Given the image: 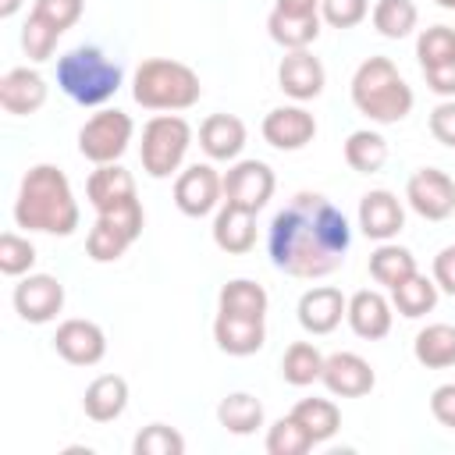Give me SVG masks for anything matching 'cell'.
<instances>
[{"label": "cell", "instance_id": "obj_13", "mask_svg": "<svg viewBox=\"0 0 455 455\" xmlns=\"http://www.w3.org/2000/svg\"><path fill=\"white\" fill-rule=\"evenodd\" d=\"M320 380L327 384L331 395H341V398H363V395L373 391L377 373H373V366H370L363 355H355V352H334V355L323 359V373H320Z\"/></svg>", "mask_w": 455, "mask_h": 455}, {"label": "cell", "instance_id": "obj_38", "mask_svg": "<svg viewBox=\"0 0 455 455\" xmlns=\"http://www.w3.org/2000/svg\"><path fill=\"white\" fill-rule=\"evenodd\" d=\"M57 39H60V28L43 21L39 14H28V21L21 25V50L28 60H50L57 50Z\"/></svg>", "mask_w": 455, "mask_h": 455}, {"label": "cell", "instance_id": "obj_39", "mask_svg": "<svg viewBox=\"0 0 455 455\" xmlns=\"http://www.w3.org/2000/svg\"><path fill=\"white\" fill-rule=\"evenodd\" d=\"M32 263H36V245L14 231H4L0 235V270L7 277H21L32 270Z\"/></svg>", "mask_w": 455, "mask_h": 455}, {"label": "cell", "instance_id": "obj_46", "mask_svg": "<svg viewBox=\"0 0 455 455\" xmlns=\"http://www.w3.org/2000/svg\"><path fill=\"white\" fill-rule=\"evenodd\" d=\"M434 281H437V288H444L448 295H455V245H444L434 256Z\"/></svg>", "mask_w": 455, "mask_h": 455}, {"label": "cell", "instance_id": "obj_41", "mask_svg": "<svg viewBox=\"0 0 455 455\" xmlns=\"http://www.w3.org/2000/svg\"><path fill=\"white\" fill-rule=\"evenodd\" d=\"M320 11L331 28H352L366 18L370 0H320Z\"/></svg>", "mask_w": 455, "mask_h": 455}, {"label": "cell", "instance_id": "obj_48", "mask_svg": "<svg viewBox=\"0 0 455 455\" xmlns=\"http://www.w3.org/2000/svg\"><path fill=\"white\" fill-rule=\"evenodd\" d=\"M21 7V0H0V18H11Z\"/></svg>", "mask_w": 455, "mask_h": 455}, {"label": "cell", "instance_id": "obj_24", "mask_svg": "<svg viewBox=\"0 0 455 455\" xmlns=\"http://www.w3.org/2000/svg\"><path fill=\"white\" fill-rule=\"evenodd\" d=\"M85 196H89V203L100 213L107 206H117L124 199H135V178L121 164H96V171L85 181Z\"/></svg>", "mask_w": 455, "mask_h": 455}, {"label": "cell", "instance_id": "obj_19", "mask_svg": "<svg viewBox=\"0 0 455 455\" xmlns=\"http://www.w3.org/2000/svg\"><path fill=\"white\" fill-rule=\"evenodd\" d=\"M46 103V82L39 71L32 68H11L4 78H0V107L7 114H36L39 107Z\"/></svg>", "mask_w": 455, "mask_h": 455}, {"label": "cell", "instance_id": "obj_44", "mask_svg": "<svg viewBox=\"0 0 455 455\" xmlns=\"http://www.w3.org/2000/svg\"><path fill=\"white\" fill-rule=\"evenodd\" d=\"M430 412H434V419H437L441 427L455 430V384L434 387V395H430Z\"/></svg>", "mask_w": 455, "mask_h": 455}, {"label": "cell", "instance_id": "obj_8", "mask_svg": "<svg viewBox=\"0 0 455 455\" xmlns=\"http://www.w3.org/2000/svg\"><path fill=\"white\" fill-rule=\"evenodd\" d=\"M405 199L423 220H444L455 213V181L437 167H419L405 185Z\"/></svg>", "mask_w": 455, "mask_h": 455}, {"label": "cell", "instance_id": "obj_21", "mask_svg": "<svg viewBox=\"0 0 455 455\" xmlns=\"http://www.w3.org/2000/svg\"><path fill=\"white\" fill-rule=\"evenodd\" d=\"M213 242H217V249L231 252V256L249 252L256 245V213L245 206L224 203L217 220H213Z\"/></svg>", "mask_w": 455, "mask_h": 455}, {"label": "cell", "instance_id": "obj_11", "mask_svg": "<svg viewBox=\"0 0 455 455\" xmlns=\"http://www.w3.org/2000/svg\"><path fill=\"white\" fill-rule=\"evenodd\" d=\"M53 348L71 366H96L103 359V352H107V334H103L100 323L82 320V316H71V320H64L57 327Z\"/></svg>", "mask_w": 455, "mask_h": 455}, {"label": "cell", "instance_id": "obj_34", "mask_svg": "<svg viewBox=\"0 0 455 455\" xmlns=\"http://www.w3.org/2000/svg\"><path fill=\"white\" fill-rule=\"evenodd\" d=\"M416 18L419 11L412 0H377L373 7V28L384 39H405L416 28Z\"/></svg>", "mask_w": 455, "mask_h": 455}, {"label": "cell", "instance_id": "obj_37", "mask_svg": "<svg viewBox=\"0 0 455 455\" xmlns=\"http://www.w3.org/2000/svg\"><path fill=\"white\" fill-rule=\"evenodd\" d=\"M416 57H419L423 68L455 60V28H448V25H430V28H423L419 39H416Z\"/></svg>", "mask_w": 455, "mask_h": 455}, {"label": "cell", "instance_id": "obj_47", "mask_svg": "<svg viewBox=\"0 0 455 455\" xmlns=\"http://www.w3.org/2000/svg\"><path fill=\"white\" fill-rule=\"evenodd\" d=\"M316 7H320V0H277L274 11L291 14V18H309V14H316Z\"/></svg>", "mask_w": 455, "mask_h": 455}, {"label": "cell", "instance_id": "obj_3", "mask_svg": "<svg viewBox=\"0 0 455 455\" xmlns=\"http://www.w3.org/2000/svg\"><path fill=\"white\" fill-rule=\"evenodd\" d=\"M352 103L370 121L395 124L412 110V89L391 57H366L352 75Z\"/></svg>", "mask_w": 455, "mask_h": 455}, {"label": "cell", "instance_id": "obj_28", "mask_svg": "<svg viewBox=\"0 0 455 455\" xmlns=\"http://www.w3.org/2000/svg\"><path fill=\"white\" fill-rule=\"evenodd\" d=\"M391 302H395V309H398L402 316L416 320V316H423V313H430V309L437 306V281H430V277H423V274L416 270V274H409L402 284L391 288Z\"/></svg>", "mask_w": 455, "mask_h": 455}, {"label": "cell", "instance_id": "obj_1", "mask_svg": "<svg viewBox=\"0 0 455 455\" xmlns=\"http://www.w3.org/2000/svg\"><path fill=\"white\" fill-rule=\"evenodd\" d=\"M352 231L345 213L320 192H299L270 220V259L291 277H323L341 267Z\"/></svg>", "mask_w": 455, "mask_h": 455}, {"label": "cell", "instance_id": "obj_12", "mask_svg": "<svg viewBox=\"0 0 455 455\" xmlns=\"http://www.w3.org/2000/svg\"><path fill=\"white\" fill-rule=\"evenodd\" d=\"M64 309V284L50 274H28L14 284V313L28 323H46Z\"/></svg>", "mask_w": 455, "mask_h": 455}, {"label": "cell", "instance_id": "obj_22", "mask_svg": "<svg viewBox=\"0 0 455 455\" xmlns=\"http://www.w3.org/2000/svg\"><path fill=\"white\" fill-rule=\"evenodd\" d=\"M345 316H348L352 331L359 338H366V341H377V338H384L391 331V302L373 288L355 291L348 299V313Z\"/></svg>", "mask_w": 455, "mask_h": 455}, {"label": "cell", "instance_id": "obj_14", "mask_svg": "<svg viewBox=\"0 0 455 455\" xmlns=\"http://www.w3.org/2000/svg\"><path fill=\"white\" fill-rule=\"evenodd\" d=\"M323 64L320 57H313L309 50H288L277 64V85L291 96V100H316L323 92Z\"/></svg>", "mask_w": 455, "mask_h": 455}, {"label": "cell", "instance_id": "obj_10", "mask_svg": "<svg viewBox=\"0 0 455 455\" xmlns=\"http://www.w3.org/2000/svg\"><path fill=\"white\" fill-rule=\"evenodd\" d=\"M224 196V178L210 164H192L174 181V203L185 217H206Z\"/></svg>", "mask_w": 455, "mask_h": 455}, {"label": "cell", "instance_id": "obj_31", "mask_svg": "<svg viewBox=\"0 0 455 455\" xmlns=\"http://www.w3.org/2000/svg\"><path fill=\"white\" fill-rule=\"evenodd\" d=\"M384 160H387V142H384V135H377V132H370V128H359V132H352V135L345 139V164H348L352 171L373 174V171L384 167Z\"/></svg>", "mask_w": 455, "mask_h": 455}, {"label": "cell", "instance_id": "obj_30", "mask_svg": "<svg viewBox=\"0 0 455 455\" xmlns=\"http://www.w3.org/2000/svg\"><path fill=\"white\" fill-rule=\"evenodd\" d=\"M217 419L231 434H252L256 427H263V402L256 395H249V391H235V395L220 398Z\"/></svg>", "mask_w": 455, "mask_h": 455}, {"label": "cell", "instance_id": "obj_43", "mask_svg": "<svg viewBox=\"0 0 455 455\" xmlns=\"http://www.w3.org/2000/svg\"><path fill=\"white\" fill-rule=\"evenodd\" d=\"M430 135L441 146H455V100H444L430 110Z\"/></svg>", "mask_w": 455, "mask_h": 455}, {"label": "cell", "instance_id": "obj_23", "mask_svg": "<svg viewBox=\"0 0 455 455\" xmlns=\"http://www.w3.org/2000/svg\"><path fill=\"white\" fill-rule=\"evenodd\" d=\"M124 405H128V380L121 373H100L82 395V409L92 423L117 419L124 412Z\"/></svg>", "mask_w": 455, "mask_h": 455}, {"label": "cell", "instance_id": "obj_17", "mask_svg": "<svg viewBox=\"0 0 455 455\" xmlns=\"http://www.w3.org/2000/svg\"><path fill=\"white\" fill-rule=\"evenodd\" d=\"M316 135V121L302 107H274L263 117V139L274 149H302Z\"/></svg>", "mask_w": 455, "mask_h": 455}, {"label": "cell", "instance_id": "obj_35", "mask_svg": "<svg viewBox=\"0 0 455 455\" xmlns=\"http://www.w3.org/2000/svg\"><path fill=\"white\" fill-rule=\"evenodd\" d=\"M313 444L316 441L309 437V430L295 416H281L267 434V451L270 455H306Z\"/></svg>", "mask_w": 455, "mask_h": 455}, {"label": "cell", "instance_id": "obj_18", "mask_svg": "<svg viewBox=\"0 0 455 455\" xmlns=\"http://www.w3.org/2000/svg\"><path fill=\"white\" fill-rule=\"evenodd\" d=\"M295 313H299V323H302L309 334H331V331L341 323V316L348 313V302H345V295H341L338 288L320 284V288L302 291Z\"/></svg>", "mask_w": 455, "mask_h": 455}, {"label": "cell", "instance_id": "obj_40", "mask_svg": "<svg viewBox=\"0 0 455 455\" xmlns=\"http://www.w3.org/2000/svg\"><path fill=\"white\" fill-rule=\"evenodd\" d=\"M128 245H132V242H128L121 231H114L110 224H103V220H96L92 231H89V238H85V252H89L96 263H114V259H121Z\"/></svg>", "mask_w": 455, "mask_h": 455}, {"label": "cell", "instance_id": "obj_33", "mask_svg": "<svg viewBox=\"0 0 455 455\" xmlns=\"http://www.w3.org/2000/svg\"><path fill=\"white\" fill-rule=\"evenodd\" d=\"M291 416L309 430L313 441H327V437H334L338 427H341V412H338V405H334L331 398H302V402L291 409Z\"/></svg>", "mask_w": 455, "mask_h": 455}, {"label": "cell", "instance_id": "obj_26", "mask_svg": "<svg viewBox=\"0 0 455 455\" xmlns=\"http://www.w3.org/2000/svg\"><path fill=\"white\" fill-rule=\"evenodd\" d=\"M323 359H327V355H323L313 341H291V345L284 348V355H281V377H284L288 384H295V387H306V384L320 380Z\"/></svg>", "mask_w": 455, "mask_h": 455}, {"label": "cell", "instance_id": "obj_32", "mask_svg": "<svg viewBox=\"0 0 455 455\" xmlns=\"http://www.w3.org/2000/svg\"><path fill=\"white\" fill-rule=\"evenodd\" d=\"M409 274H416V259L405 245H380L377 252H370V277L384 288H395L402 284Z\"/></svg>", "mask_w": 455, "mask_h": 455}, {"label": "cell", "instance_id": "obj_9", "mask_svg": "<svg viewBox=\"0 0 455 455\" xmlns=\"http://www.w3.org/2000/svg\"><path fill=\"white\" fill-rule=\"evenodd\" d=\"M270 196H274V171L263 160H238L224 174V203L259 213Z\"/></svg>", "mask_w": 455, "mask_h": 455}, {"label": "cell", "instance_id": "obj_2", "mask_svg": "<svg viewBox=\"0 0 455 455\" xmlns=\"http://www.w3.org/2000/svg\"><path fill=\"white\" fill-rule=\"evenodd\" d=\"M14 220L18 228H28V231L71 235L78 228V203L68 174L53 164L28 167L14 199Z\"/></svg>", "mask_w": 455, "mask_h": 455}, {"label": "cell", "instance_id": "obj_15", "mask_svg": "<svg viewBox=\"0 0 455 455\" xmlns=\"http://www.w3.org/2000/svg\"><path fill=\"white\" fill-rule=\"evenodd\" d=\"M213 341L228 355H252L267 341V323L263 316H242V313H224L217 309L213 320Z\"/></svg>", "mask_w": 455, "mask_h": 455}, {"label": "cell", "instance_id": "obj_7", "mask_svg": "<svg viewBox=\"0 0 455 455\" xmlns=\"http://www.w3.org/2000/svg\"><path fill=\"white\" fill-rule=\"evenodd\" d=\"M132 117L124 110H100L78 128V153L92 164H117L132 142Z\"/></svg>", "mask_w": 455, "mask_h": 455}, {"label": "cell", "instance_id": "obj_20", "mask_svg": "<svg viewBox=\"0 0 455 455\" xmlns=\"http://www.w3.org/2000/svg\"><path fill=\"white\" fill-rule=\"evenodd\" d=\"M199 146L206 149L210 160H235L245 146V124L235 114H210L199 124Z\"/></svg>", "mask_w": 455, "mask_h": 455}, {"label": "cell", "instance_id": "obj_25", "mask_svg": "<svg viewBox=\"0 0 455 455\" xmlns=\"http://www.w3.org/2000/svg\"><path fill=\"white\" fill-rule=\"evenodd\" d=\"M416 363L427 370L455 366V327L451 323H427L412 341Z\"/></svg>", "mask_w": 455, "mask_h": 455}, {"label": "cell", "instance_id": "obj_36", "mask_svg": "<svg viewBox=\"0 0 455 455\" xmlns=\"http://www.w3.org/2000/svg\"><path fill=\"white\" fill-rule=\"evenodd\" d=\"M132 451L135 455H181L185 451V437L167 423H149V427H142L135 434Z\"/></svg>", "mask_w": 455, "mask_h": 455}, {"label": "cell", "instance_id": "obj_49", "mask_svg": "<svg viewBox=\"0 0 455 455\" xmlns=\"http://www.w3.org/2000/svg\"><path fill=\"white\" fill-rule=\"evenodd\" d=\"M441 7H448V11H455V0H437Z\"/></svg>", "mask_w": 455, "mask_h": 455}, {"label": "cell", "instance_id": "obj_27", "mask_svg": "<svg viewBox=\"0 0 455 455\" xmlns=\"http://www.w3.org/2000/svg\"><path fill=\"white\" fill-rule=\"evenodd\" d=\"M267 32H270V39H274L277 46H284V50H306V46L316 43V36H320V14L291 18V14L270 11Z\"/></svg>", "mask_w": 455, "mask_h": 455}, {"label": "cell", "instance_id": "obj_6", "mask_svg": "<svg viewBox=\"0 0 455 455\" xmlns=\"http://www.w3.org/2000/svg\"><path fill=\"white\" fill-rule=\"evenodd\" d=\"M188 142H192V128L185 117H178V114L149 117L142 128V146H139L142 171L149 178H171L178 171V164L185 160Z\"/></svg>", "mask_w": 455, "mask_h": 455}, {"label": "cell", "instance_id": "obj_5", "mask_svg": "<svg viewBox=\"0 0 455 455\" xmlns=\"http://www.w3.org/2000/svg\"><path fill=\"white\" fill-rule=\"evenodd\" d=\"M132 96L146 110H188L199 96V75L174 57H149L135 68Z\"/></svg>", "mask_w": 455, "mask_h": 455}, {"label": "cell", "instance_id": "obj_42", "mask_svg": "<svg viewBox=\"0 0 455 455\" xmlns=\"http://www.w3.org/2000/svg\"><path fill=\"white\" fill-rule=\"evenodd\" d=\"M82 7H85V0H36L32 14H39L43 21H50L53 28L64 32L82 18Z\"/></svg>", "mask_w": 455, "mask_h": 455}, {"label": "cell", "instance_id": "obj_16", "mask_svg": "<svg viewBox=\"0 0 455 455\" xmlns=\"http://www.w3.org/2000/svg\"><path fill=\"white\" fill-rule=\"evenodd\" d=\"M402 224H405V210H402L395 192L373 188V192H366L359 199V228H363L366 238L387 242V238H395L402 231Z\"/></svg>", "mask_w": 455, "mask_h": 455}, {"label": "cell", "instance_id": "obj_45", "mask_svg": "<svg viewBox=\"0 0 455 455\" xmlns=\"http://www.w3.org/2000/svg\"><path fill=\"white\" fill-rule=\"evenodd\" d=\"M423 78H427V85H430L437 96H455V60L423 68Z\"/></svg>", "mask_w": 455, "mask_h": 455}, {"label": "cell", "instance_id": "obj_29", "mask_svg": "<svg viewBox=\"0 0 455 455\" xmlns=\"http://www.w3.org/2000/svg\"><path fill=\"white\" fill-rule=\"evenodd\" d=\"M267 306H270L267 288L256 284V281H249V277H235V281H228V284L220 288V295H217V309H224V313L267 316Z\"/></svg>", "mask_w": 455, "mask_h": 455}, {"label": "cell", "instance_id": "obj_4", "mask_svg": "<svg viewBox=\"0 0 455 455\" xmlns=\"http://www.w3.org/2000/svg\"><path fill=\"white\" fill-rule=\"evenodd\" d=\"M121 64L100 46H75L57 60V85L78 107H100L121 89Z\"/></svg>", "mask_w": 455, "mask_h": 455}]
</instances>
